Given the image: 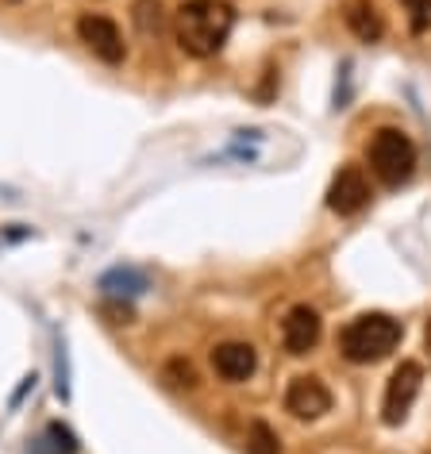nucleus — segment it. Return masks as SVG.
<instances>
[{"label": "nucleus", "mask_w": 431, "mask_h": 454, "mask_svg": "<svg viewBox=\"0 0 431 454\" xmlns=\"http://www.w3.org/2000/svg\"><path fill=\"white\" fill-rule=\"evenodd\" d=\"M235 27V8L228 0H185L177 8V47L192 59H212L223 51Z\"/></svg>", "instance_id": "nucleus-1"}, {"label": "nucleus", "mask_w": 431, "mask_h": 454, "mask_svg": "<svg viewBox=\"0 0 431 454\" xmlns=\"http://www.w3.org/2000/svg\"><path fill=\"white\" fill-rule=\"evenodd\" d=\"M404 327L401 320H393L389 312H362L358 320H350L339 335V350H343L347 362L355 366H370V362L389 358L396 343H401Z\"/></svg>", "instance_id": "nucleus-2"}, {"label": "nucleus", "mask_w": 431, "mask_h": 454, "mask_svg": "<svg viewBox=\"0 0 431 454\" xmlns=\"http://www.w3.org/2000/svg\"><path fill=\"white\" fill-rule=\"evenodd\" d=\"M370 169L381 185H404L416 174V143L401 128H381L370 143Z\"/></svg>", "instance_id": "nucleus-3"}, {"label": "nucleus", "mask_w": 431, "mask_h": 454, "mask_svg": "<svg viewBox=\"0 0 431 454\" xmlns=\"http://www.w3.org/2000/svg\"><path fill=\"white\" fill-rule=\"evenodd\" d=\"M419 385H424V370H419V362H401V366L393 370L389 385H385V401H381V419L389 427L404 424L408 408L419 396Z\"/></svg>", "instance_id": "nucleus-4"}, {"label": "nucleus", "mask_w": 431, "mask_h": 454, "mask_svg": "<svg viewBox=\"0 0 431 454\" xmlns=\"http://www.w3.org/2000/svg\"><path fill=\"white\" fill-rule=\"evenodd\" d=\"M77 39H82L105 66H120L123 59H128V47H123L120 27L112 24L108 16H82L77 20Z\"/></svg>", "instance_id": "nucleus-5"}, {"label": "nucleus", "mask_w": 431, "mask_h": 454, "mask_svg": "<svg viewBox=\"0 0 431 454\" xmlns=\"http://www.w3.org/2000/svg\"><path fill=\"white\" fill-rule=\"evenodd\" d=\"M320 335H324L320 312L309 309V304H293L286 320H281V343H286L289 355H309L320 343Z\"/></svg>", "instance_id": "nucleus-6"}, {"label": "nucleus", "mask_w": 431, "mask_h": 454, "mask_svg": "<svg viewBox=\"0 0 431 454\" xmlns=\"http://www.w3.org/2000/svg\"><path fill=\"white\" fill-rule=\"evenodd\" d=\"M327 408H332V393H327V385L320 378H312V373H301V378L289 381V389H286V412H293L297 419H320Z\"/></svg>", "instance_id": "nucleus-7"}, {"label": "nucleus", "mask_w": 431, "mask_h": 454, "mask_svg": "<svg viewBox=\"0 0 431 454\" xmlns=\"http://www.w3.org/2000/svg\"><path fill=\"white\" fill-rule=\"evenodd\" d=\"M370 204V181L358 166H343L327 189V208L339 212V215H355Z\"/></svg>", "instance_id": "nucleus-8"}, {"label": "nucleus", "mask_w": 431, "mask_h": 454, "mask_svg": "<svg viewBox=\"0 0 431 454\" xmlns=\"http://www.w3.org/2000/svg\"><path fill=\"white\" fill-rule=\"evenodd\" d=\"M212 370L220 373L223 381H247L258 370V355L251 343H239V339H228L212 350Z\"/></svg>", "instance_id": "nucleus-9"}, {"label": "nucleus", "mask_w": 431, "mask_h": 454, "mask_svg": "<svg viewBox=\"0 0 431 454\" xmlns=\"http://www.w3.org/2000/svg\"><path fill=\"white\" fill-rule=\"evenodd\" d=\"M343 20H347L350 35L362 39V43H378V39L385 35L381 12H378V8H373V0H347Z\"/></svg>", "instance_id": "nucleus-10"}, {"label": "nucleus", "mask_w": 431, "mask_h": 454, "mask_svg": "<svg viewBox=\"0 0 431 454\" xmlns=\"http://www.w3.org/2000/svg\"><path fill=\"white\" fill-rule=\"evenodd\" d=\"M146 289V274L143 270H135V266H116V270H108L105 278H100V293L105 297H139V293Z\"/></svg>", "instance_id": "nucleus-11"}, {"label": "nucleus", "mask_w": 431, "mask_h": 454, "mask_svg": "<svg viewBox=\"0 0 431 454\" xmlns=\"http://www.w3.org/2000/svg\"><path fill=\"white\" fill-rule=\"evenodd\" d=\"M74 450H77V439L66 424H47L43 439H35L27 447V454H74Z\"/></svg>", "instance_id": "nucleus-12"}, {"label": "nucleus", "mask_w": 431, "mask_h": 454, "mask_svg": "<svg viewBox=\"0 0 431 454\" xmlns=\"http://www.w3.org/2000/svg\"><path fill=\"white\" fill-rule=\"evenodd\" d=\"M131 20L143 35H158L166 27V12H162V0H135L131 4Z\"/></svg>", "instance_id": "nucleus-13"}, {"label": "nucleus", "mask_w": 431, "mask_h": 454, "mask_svg": "<svg viewBox=\"0 0 431 454\" xmlns=\"http://www.w3.org/2000/svg\"><path fill=\"white\" fill-rule=\"evenodd\" d=\"M247 454H281L278 431L263 424V419H255V424L247 427Z\"/></svg>", "instance_id": "nucleus-14"}, {"label": "nucleus", "mask_w": 431, "mask_h": 454, "mask_svg": "<svg viewBox=\"0 0 431 454\" xmlns=\"http://www.w3.org/2000/svg\"><path fill=\"white\" fill-rule=\"evenodd\" d=\"M162 381L169 385V389H197V370H192V362L185 358H169L162 366Z\"/></svg>", "instance_id": "nucleus-15"}, {"label": "nucleus", "mask_w": 431, "mask_h": 454, "mask_svg": "<svg viewBox=\"0 0 431 454\" xmlns=\"http://www.w3.org/2000/svg\"><path fill=\"white\" fill-rule=\"evenodd\" d=\"M401 4L412 16V31H424L431 24V0H401Z\"/></svg>", "instance_id": "nucleus-16"}, {"label": "nucleus", "mask_w": 431, "mask_h": 454, "mask_svg": "<svg viewBox=\"0 0 431 454\" xmlns=\"http://www.w3.org/2000/svg\"><path fill=\"white\" fill-rule=\"evenodd\" d=\"M424 350H427V358H431V320H427V327H424Z\"/></svg>", "instance_id": "nucleus-17"}]
</instances>
